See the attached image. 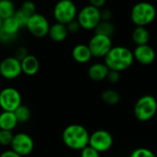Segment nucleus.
Listing matches in <instances>:
<instances>
[{
	"mask_svg": "<svg viewBox=\"0 0 157 157\" xmlns=\"http://www.w3.org/2000/svg\"><path fill=\"white\" fill-rule=\"evenodd\" d=\"M20 10L25 13L27 16L29 17H31L32 15H34L36 12V6L35 4L30 1V0H27V1H24L20 6Z\"/></svg>",
	"mask_w": 157,
	"mask_h": 157,
	"instance_id": "a878e982",
	"label": "nucleus"
},
{
	"mask_svg": "<svg viewBox=\"0 0 157 157\" xmlns=\"http://www.w3.org/2000/svg\"><path fill=\"white\" fill-rule=\"evenodd\" d=\"M120 73H121V72L109 70V74H108V76H107V79H108L110 83L115 84V83L119 82V80H120V78H121Z\"/></svg>",
	"mask_w": 157,
	"mask_h": 157,
	"instance_id": "2f4dec72",
	"label": "nucleus"
},
{
	"mask_svg": "<svg viewBox=\"0 0 157 157\" xmlns=\"http://www.w3.org/2000/svg\"><path fill=\"white\" fill-rule=\"evenodd\" d=\"M68 30L66 28V25L62 23H54L53 25L50 26L48 36L55 42H61L63 41L67 36H68Z\"/></svg>",
	"mask_w": 157,
	"mask_h": 157,
	"instance_id": "a211bd4d",
	"label": "nucleus"
},
{
	"mask_svg": "<svg viewBox=\"0 0 157 157\" xmlns=\"http://www.w3.org/2000/svg\"><path fill=\"white\" fill-rule=\"evenodd\" d=\"M2 24H3V19L0 17V29H1V27H2Z\"/></svg>",
	"mask_w": 157,
	"mask_h": 157,
	"instance_id": "c9c22d12",
	"label": "nucleus"
},
{
	"mask_svg": "<svg viewBox=\"0 0 157 157\" xmlns=\"http://www.w3.org/2000/svg\"><path fill=\"white\" fill-rule=\"evenodd\" d=\"M157 112V101L155 97L145 95L141 97L134 105V116L140 121H148Z\"/></svg>",
	"mask_w": 157,
	"mask_h": 157,
	"instance_id": "20e7f679",
	"label": "nucleus"
},
{
	"mask_svg": "<svg viewBox=\"0 0 157 157\" xmlns=\"http://www.w3.org/2000/svg\"><path fill=\"white\" fill-rule=\"evenodd\" d=\"M14 17L16 18V20L17 21L18 25L20 26V28H26L28 20L29 18V16H27L25 13H23L20 9L16 11L14 14Z\"/></svg>",
	"mask_w": 157,
	"mask_h": 157,
	"instance_id": "bb28decb",
	"label": "nucleus"
},
{
	"mask_svg": "<svg viewBox=\"0 0 157 157\" xmlns=\"http://www.w3.org/2000/svg\"><path fill=\"white\" fill-rule=\"evenodd\" d=\"M16 118L18 123H26L29 121L31 117V111L29 108L26 105L21 104L15 111H14Z\"/></svg>",
	"mask_w": 157,
	"mask_h": 157,
	"instance_id": "b1692460",
	"label": "nucleus"
},
{
	"mask_svg": "<svg viewBox=\"0 0 157 157\" xmlns=\"http://www.w3.org/2000/svg\"><path fill=\"white\" fill-rule=\"evenodd\" d=\"M0 90H1V79H0Z\"/></svg>",
	"mask_w": 157,
	"mask_h": 157,
	"instance_id": "e433bc0d",
	"label": "nucleus"
},
{
	"mask_svg": "<svg viewBox=\"0 0 157 157\" xmlns=\"http://www.w3.org/2000/svg\"><path fill=\"white\" fill-rule=\"evenodd\" d=\"M132 53H133L134 60H136L139 63L143 65L151 64L155 61L156 55L155 51L149 44L136 46Z\"/></svg>",
	"mask_w": 157,
	"mask_h": 157,
	"instance_id": "4468645a",
	"label": "nucleus"
},
{
	"mask_svg": "<svg viewBox=\"0 0 157 157\" xmlns=\"http://www.w3.org/2000/svg\"><path fill=\"white\" fill-rule=\"evenodd\" d=\"M87 45L93 57L104 58L112 48V40L109 37L95 33Z\"/></svg>",
	"mask_w": 157,
	"mask_h": 157,
	"instance_id": "6e6552de",
	"label": "nucleus"
},
{
	"mask_svg": "<svg viewBox=\"0 0 157 157\" xmlns=\"http://www.w3.org/2000/svg\"><path fill=\"white\" fill-rule=\"evenodd\" d=\"M94 30L96 34H100L111 38L112 35L115 33V26L110 21L101 20Z\"/></svg>",
	"mask_w": 157,
	"mask_h": 157,
	"instance_id": "4be33fe9",
	"label": "nucleus"
},
{
	"mask_svg": "<svg viewBox=\"0 0 157 157\" xmlns=\"http://www.w3.org/2000/svg\"><path fill=\"white\" fill-rule=\"evenodd\" d=\"M28 55H29V52H28L27 48H25V47H18L15 51V53H14V57L16 59H17L18 61H20V62L23 59H25Z\"/></svg>",
	"mask_w": 157,
	"mask_h": 157,
	"instance_id": "c756f323",
	"label": "nucleus"
},
{
	"mask_svg": "<svg viewBox=\"0 0 157 157\" xmlns=\"http://www.w3.org/2000/svg\"><path fill=\"white\" fill-rule=\"evenodd\" d=\"M26 29L36 38H43L48 35L50 24L48 19L41 14L35 13L29 17Z\"/></svg>",
	"mask_w": 157,
	"mask_h": 157,
	"instance_id": "1a4fd4ad",
	"label": "nucleus"
},
{
	"mask_svg": "<svg viewBox=\"0 0 157 157\" xmlns=\"http://www.w3.org/2000/svg\"><path fill=\"white\" fill-rule=\"evenodd\" d=\"M105 64L109 70L121 72L132 64L134 61L132 52L124 46H115L110 49L108 54L104 57Z\"/></svg>",
	"mask_w": 157,
	"mask_h": 157,
	"instance_id": "f257e3e1",
	"label": "nucleus"
},
{
	"mask_svg": "<svg viewBox=\"0 0 157 157\" xmlns=\"http://www.w3.org/2000/svg\"><path fill=\"white\" fill-rule=\"evenodd\" d=\"M72 56L74 60L79 63H86L93 57L88 45L86 44L75 45L72 51Z\"/></svg>",
	"mask_w": 157,
	"mask_h": 157,
	"instance_id": "dca6fc26",
	"label": "nucleus"
},
{
	"mask_svg": "<svg viewBox=\"0 0 157 157\" xmlns=\"http://www.w3.org/2000/svg\"><path fill=\"white\" fill-rule=\"evenodd\" d=\"M10 147L11 150L20 156H26L32 153L34 149V141L28 133L18 132L14 134Z\"/></svg>",
	"mask_w": 157,
	"mask_h": 157,
	"instance_id": "9d476101",
	"label": "nucleus"
},
{
	"mask_svg": "<svg viewBox=\"0 0 157 157\" xmlns=\"http://www.w3.org/2000/svg\"><path fill=\"white\" fill-rule=\"evenodd\" d=\"M21 69L22 73L26 75L32 76L35 75L40 70V62L34 55L29 54L25 59L21 62Z\"/></svg>",
	"mask_w": 157,
	"mask_h": 157,
	"instance_id": "2eb2a0df",
	"label": "nucleus"
},
{
	"mask_svg": "<svg viewBox=\"0 0 157 157\" xmlns=\"http://www.w3.org/2000/svg\"><path fill=\"white\" fill-rule=\"evenodd\" d=\"M100 17L101 20L103 21H110V19L112 18V12L109 9L100 10Z\"/></svg>",
	"mask_w": 157,
	"mask_h": 157,
	"instance_id": "473e14b6",
	"label": "nucleus"
},
{
	"mask_svg": "<svg viewBox=\"0 0 157 157\" xmlns=\"http://www.w3.org/2000/svg\"><path fill=\"white\" fill-rule=\"evenodd\" d=\"M90 5L95 6V7H98V8H100L102 6H105L107 0H88Z\"/></svg>",
	"mask_w": 157,
	"mask_h": 157,
	"instance_id": "72a5a7b5",
	"label": "nucleus"
},
{
	"mask_svg": "<svg viewBox=\"0 0 157 157\" xmlns=\"http://www.w3.org/2000/svg\"><path fill=\"white\" fill-rule=\"evenodd\" d=\"M99 154L90 145L86 146L81 150V157H99Z\"/></svg>",
	"mask_w": 157,
	"mask_h": 157,
	"instance_id": "c85d7f7f",
	"label": "nucleus"
},
{
	"mask_svg": "<svg viewBox=\"0 0 157 157\" xmlns=\"http://www.w3.org/2000/svg\"><path fill=\"white\" fill-rule=\"evenodd\" d=\"M113 144L112 135L106 130H98L89 136V144L91 147L98 153H103L111 148Z\"/></svg>",
	"mask_w": 157,
	"mask_h": 157,
	"instance_id": "9b49d317",
	"label": "nucleus"
},
{
	"mask_svg": "<svg viewBox=\"0 0 157 157\" xmlns=\"http://www.w3.org/2000/svg\"><path fill=\"white\" fill-rule=\"evenodd\" d=\"M89 132L83 125L70 124L63 132V143L72 150H82L89 144Z\"/></svg>",
	"mask_w": 157,
	"mask_h": 157,
	"instance_id": "f03ea898",
	"label": "nucleus"
},
{
	"mask_svg": "<svg viewBox=\"0 0 157 157\" xmlns=\"http://www.w3.org/2000/svg\"><path fill=\"white\" fill-rule=\"evenodd\" d=\"M109 69L105 63H96L88 68V76L93 81H102L107 79Z\"/></svg>",
	"mask_w": 157,
	"mask_h": 157,
	"instance_id": "f3484780",
	"label": "nucleus"
},
{
	"mask_svg": "<svg viewBox=\"0 0 157 157\" xmlns=\"http://www.w3.org/2000/svg\"><path fill=\"white\" fill-rule=\"evenodd\" d=\"M66 28H67L68 32H70V33H77V32L80 30L81 26H80V24L78 23V21H77L76 19H75V20H73V21L69 22V23L66 25Z\"/></svg>",
	"mask_w": 157,
	"mask_h": 157,
	"instance_id": "7c9ffc66",
	"label": "nucleus"
},
{
	"mask_svg": "<svg viewBox=\"0 0 157 157\" xmlns=\"http://www.w3.org/2000/svg\"><path fill=\"white\" fill-rule=\"evenodd\" d=\"M130 157H155V155L147 148H138L131 154Z\"/></svg>",
	"mask_w": 157,
	"mask_h": 157,
	"instance_id": "cd10ccee",
	"label": "nucleus"
},
{
	"mask_svg": "<svg viewBox=\"0 0 157 157\" xmlns=\"http://www.w3.org/2000/svg\"><path fill=\"white\" fill-rule=\"evenodd\" d=\"M22 74L21 63L14 56L6 57L0 63V75L7 80L17 78Z\"/></svg>",
	"mask_w": 157,
	"mask_h": 157,
	"instance_id": "f8f14e48",
	"label": "nucleus"
},
{
	"mask_svg": "<svg viewBox=\"0 0 157 157\" xmlns=\"http://www.w3.org/2000/svg\"><path fill=\"white\" fill-rule=\"evenodd\" d=\"M156 17L155 6L149 2H139L135 4L131 11V19L136 26L145 27L152 23Z\"/></svg>",
	"mask_w": 157,
	"mask_h": 157,
	"instance_id": "7ed1b4c3",
	"label": "nucleus"
},
{
	"mask_svg": "<svg viewBox=\"0 0 157 157\" xmlns=\"http://www.w3.org/2000/svg\"><path fill=\"white\" fill-rule=\"evenodd\" d=\"M0 157H22L19 155H17V153H15L13 150H6L5 152H3L2 154H0Z\"/></svg>",
	"mask_w": 157,
	"mask_h": 157,
	"instance_id": "f704fd0d",
	"label": "nucleus"
},
{
	"mask_svg": "<svg viewBox=\"0 0 157 157\" xmlns=\"http://www.w3.org/2000/svg\"><path fill=\"white\" fill-rule=\"evenodd\" d=\"M101 98L106 104L114 106V105H116V104H118L120 102L121 96L114 89H106V90H104L102 92Z\"/></svg>",
	"mask_w": 157,
	"mask_h": 157,
	"instance_id": "5701e85b",
	"label": "nucleus"
},
{
	"mask_svg": "<svg viewBox=\"0 0 157 157\" xmlns=\"http://www.w3.org/2000/svg\"><path fill=\"white\" fill-rule=\"evenodd\" d=\"M22 104V98L15 87H5L0 90V108L3 111L14 112Z\"/></svg>",
	"mask_w": 157,
	"mask_h": 157,
	"instance_id": "0eeeda50",
	"label": "nucleus"
},
{
	"mask_svg": "<svg viewBox=\"0 0 157 157\" xmlns=\"http://www.w3.org/2000/svg\"><path fill=\"white\" fill-rule=\"evenodd\" d=\"M77 7L72 0H60L53 8V17L58 23L67 25L77 16Z\"/></svg>",
	"mask_w": 157,
	"mask_h": 157,
	"instance_id": "39448f33",
	"label": "nucleus"
},
{
	"mask_svg": "<svg viewBox=\"0 0 157 157\" xmlns=\"http://www.w3.org/2000/svg\"><path fill=\"white\" fill-rule=\"evenodd\" d=\"M132 38L133 42L136 44V46L144 45V44H148L149 42L150 33L145 27L136 26V28L132 31Z\"/></svg>",
	"mask_w": 157,
	"mask_h": 157,
	"instance_id": "aec40b11",
	"label": "nucleus"
},
{
	"mask_svg": "<svg viewBox=\"0 0 157 157\" xmlns=\"http://www.w3.org/2000/svg\"><path fill=\"white\" fill-rule=\"evenodd\" d=\"M76 20L81 26V29L91 30L95 29L101 21L100 9L91 5L84 6L76 16Z\"/></svg>",
	"mask_w": 157,
	"mask_h": 157,
	"instance_id": "423d86ee",
	"label": "nucleus"
},
{
	"mask_svg": "<svg viewBox=\"0 0 157 157\" xmlns=\"http://www.w3.org/2000/svg\"><path fill=\"white\" fill-rule=\"evenodd\" d=\"M15 5L12 0H0V17L4 20L14 16Z\"/></svg>",
	"mask_w": 157,
	"mask_h": 157,
	"instance_id": "412c9836",
	"label": "nucleus"
},
{
	"mask_svg": "<svg viewBox=\"0 0 157 157\" xmlns=\"http://www.w3.org/2000/svg\"><path fill=\"white\" fill-rule=\"evenodd\" d=\"M20 26L16 18L13 17L3 20L2 27L0 29V42L9 43L12 42L17 36Z\"/></svg>",
	"mask_w": 157,
	"mask_h": 157,
	"instance_id": "ddd939ff",
	"label": "nucleus"
},
{
	"mask_svg": "<svg viewBox=\"0 0 157 157\" xmlns=\"http://www.w3.org/2000/svg\"><path fill=\"white\" fill-rule=\"evenodd\" d=\"M18 124L16 115L12 111H2L0 113V130L13 131Z\"/></svg>",
	"mask_w": 157,
	"mask_h": 157,
	"instance_id": "6ab92c4d",
	"label": "nucleus"
},
{
	"mask_svg": "<svg viewBox=\"0 0 157 157\" xmlns=\"http://www.w3.org/2000/svg\"><path fill=\"white\" fill-rule=\"evenodd\" d=\"M13 132L11 131L0 130V145L1 146H9L13 140Z\"/></svg>",
	"mask_w": 157,
	"mask_h": 157,
	"instance_id": "393cba45",
	"label": "nucleus"
}]
</instances>
